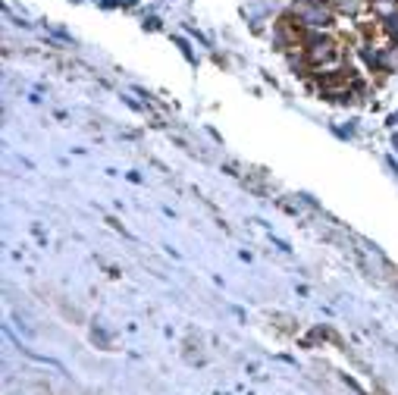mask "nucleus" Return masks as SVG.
<instances>
[{
  "instance_id": "nucleus-1",
  "label": "nucleus",
  "mask_w": 398,
  "mask_h": 395,
  "mask_svg": "<svg viewBox=\"0 0 398 395\" xmlns=\"http://www.w3.org/2000/svg\"><path fill=\"white\" fill-rule=\"evenodd\" d=\"M286 16L298 28H310V32H336L339 25V16L332 13V6L320 4V0H295Z\"/></svg>"
}]
</instances>
